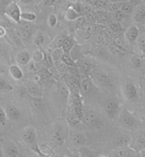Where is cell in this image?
<instances>
[{
	"label": "cell",
	"instance_id": "obj_34",
	"mask_svg": "<svg viewBox=\"0 0 145 157\" xmlns=\"http://www.w3.org/2000/svg\"><path fill=\"white\" fill-rule=\"evenodd\" d=\"M71 4H72L68 0H56V2L54 4V5L57 8L58 11H63L64 13Z\"/></svg>",
	"mask_w": 145,
	"mask_h": 157
},
{
	"label": "cell",
	"instance_id": "obj_55",
	"mask_svg": "<svg viewBox=\"0 0 145 157\" xmlns=\"http://www.w3.org/2000/svg\"><path fill=\"white\" fill-rule=\"evenodd\" d=\"M143 94H144V96H145V88L143 89Z\"/></svg>",
	"mask_w": 145,
	"mask_h": 157
},
{
	"label": "cell",
	"instance_id": "obj_41",
	"mask_svg": "<svg viewBox=\"0 0 145 157\" xmlns=\"http://www.w3.org/2000/svg\"><path fill=\"white\" fill-rule=\"evenodd\" d=\"M86 19L84 16H80L78 19L75 20V27L77 29H83L86 27Z\"/></svg>",
	"mask_w": 145,
	"mask_h": 157
},
{
	"label": "cell",
	"instance_id": "obj_2",
	"mask_svg": "<svg viewBox=\"0 0 145 157\" xmlns=\"http://www.w3.org/2000/svg\"><path fill=\"white\" fill-rule=\"evenodd\" d=\"M90 77L96 86H101L103 88H113L114 86V80L107 72L93 68L90 73Z\"/></svg>",
	"mask_w": 145,
	"mask_h": 157
},
{
	"label": "cell",
	"instance_id": "obj_28",
	"mask_svg": "<svg viewBox=\"0 0 145 157\" xmlns=\"http://www.w3.org/2000/svg\"><path fill=\"white\" fill-rule=\"evenodd\" d=\"M45 57H46V53L42 49H36L32 54V62L37 64H41L44 61Z\"/></svg>",
	"mask_w": 145,
	"mask_h": 157
},
{
	"label": "cell",
	"instance_id": "obj_27",
	"mask_svg": "<svg viewBox=\"0 0 145 157\" xmlns=\"http://www.w3.org/2000/svg\"><path fill=\"white\" fill-rule=\"evenodd\" d=\"M57 92H58L59 97L63 99L65 102H67L69 95H70V91H69V89L67 86V85L64 83L59 82L57 84Z\"/></svg>",
	"mask_w": 145,
	"mask_h": 157
},
{
	"label": "cell",
	"instance_id": "obj_16",
	"mask_svg": "<svg viewBox=\"0 0 145 157\" xmlns=\"http://www.w3.org/2000/svg\"><path fill=\"white\" fill-rule=\"evenodd\" d=\"M4 111H5V114L7 116V120L10 121H16L21 116V111L14 104L6 105L4 108Z\"/></svg>",
	"mask_w": 145,
	"mask_h": 157
},
{
	"label": "cell",
	"instance_id": "obj_1",
	"mask_svg": "<svg viewBox=\"0 0 145 157\" xmlns=\"http://www.w3.org/2000/svg\"><path fill=\"white\" fill-rule=\"evenodd\" d=\"M68 126L63 122L55 123L50 134V145L51 148H57L64 144L68 137Z\"/></svg>",
	"mask_w": 145,
	"mask_h": 157
},
{
	"label": "cell",
	"instance_id": "obj_21",
	"mask_svg": "<svg viewBox=\"0 0 145 157\" xmlns=\"http://www.w3.org/2000/svg\"><path fill=\"white\" fill-rule=\"evenodd\" d=\"M8 71L11 78L16 81L21 80L24 78L23 71L21 70V68L17 64H10L8 67Z\"/></svg>",
	"mask_w": 145,
	"mask_h": 157
},
{
	"label": "cell",
	"instance_id": "obj_6",
	"mask_svg": "<svg viewBox=\"0 0 145 157\" xmlns=\"http://www.w3.org/2000/svg\"><path fill=\"white\" fill-rule=\"evenodd\" d=\"M120 107L121 105L116 98H109L103 102V109L106 113V115L112 121L117 118Z\"/></svg>",
	"mask_w": 145,
	"mask_h": 157
},
{
	"label": "cell",
	"instance_id": "obj_15",
	"mask_svg": "<svg viewBox=\"0 0 145 157\" xmlns=\"http://www.w3.org/2000/svg\"><path fill=\"white\" fill-rule=\"evenodd\" d=\"M139 33H140L139 28H137V25L134 23L132 24L125 32V34H124L125 39L126 40V42H128L129 44L135 43V42H137Z\"/></svg>",
	"mask_w": 145,
	"mask_h": 157
},
{
	"label": "cell",
	"instance_id": "obj_50",
	"mask_svg": "<svg viewBox=\"0 0 145 157\" xmlns=\"http://www.w3.org/2000/svg\"><path fill=\"white\" fill-rule=\"evenodd\" d=\"M111 3H122L124 2L125 0H109Z\"/></svg>",
	"mask_w": 145,
	"mask_h": 157
},
{
	"label": "cell",
	"instance_id": "obj_7",
	"mask_svg": "<svg viewBox=\"0 0 145 157\" xmlns=\"http://www.w3.org/2000/svg\"><path fill=\"white\" fill-rule=\"evenodd\" d=\"M120 91L126 101H134L138 97V90L136 85L131 81H125L120 86Z\"/></svg>",
	"mask_w": 145,
	"mask_h": 157
},
{
	"label": "cell",
	"instance_id": "obj_3",
	"mask_svg": "<svg viewBox=\"0 0 145 157\" xmlns=\"http://www.w3.org/2000/svg\"><path fill=\"white\" fill-rule=\"evenodd\" d=\"M21 137L22 141L27 144V146H28V148L31 149L39 156L40 150H39L38 141H37V132H36L35 127L32 126L24 127L21 131Z\"/></svg>",
	"mask_w": 145,
	"mask_h": 157
},
{
	"label": "cell",
	"instance_id": "obj_13",
	"mask_svg": "<svg viewBox=\"0 0 145 157\" xmlns=\"http://www.w3.org/2000/svg\"><path fill=\"white\" fill-rule=\"evenodd\" d=\"M75 66H76V68H77V70L78 72V75L81 74V75H83V77L90 75L91 70L95 67L93 63L89 60L84 58V57L77 61L75 63Z\"/></svg>",
	"mask_w": 145,
	"mask_h": 157
},
{
	"label": "cell",
	"instance_id": "obj_31",
	"mask_svg": "<svg viewBox=\"0 0 145 157\" xmlns=\"http://www.w3.org/2000/svg\"><path fill=\"white\" fill-rule=\"evenodd\" d=\"M30 98V97H29ZM31 98V103L33 108H35L39 110H44L47 108V102L43 98Z\"/></svg>",
	"mask_w": 145,
	"mask_h": 157
},
{
	"label": "cell",
	"instance_id": "obj_23",
	"mask_svg": "<svg viewBox=\"0 0 145 157\" xmlns=\"http://www.w3.org/2000/svg\"><path fill=\"white\" fill-rule=\"evenodd\" d=\"M136 152L128 148L125 147H118L114 151L113 157H134Z\"/></svg>",
	"mask_w": 145,
	"mask_h": 157
},
{
	"label": "cell",
	"instance_id": "obj_4",
	"mask_svg": "<svg viewBox=\"0 0 145 157\" xmlns=\"http://www.w3.org/2000/svg\"><path fill=\"white\" fill-rule=\"evenodd\" d=\"M119 125L121 126L122 128L126 130H132L136 128L138 124L137 118L135 117L132 112L126 109L125 106L120 107V112L117 116Z\"/></svg>",
	"mask_w": 145,
	"mask_h": 157
},
{
	"label": "cell",
	"instance_id": "obj_39",
	"mask_svg": "<svg viewBox=\"0 0 145 157\" xmlns=\"http://www.w3.org/2000/svg\"><path fill=\"white\" fill-rule=\"evenodd\" d=\"M109 51L114 54V55H121L124 53V49L121 47H120L119 45H117L115 43H111L109 44Z\"/></svg>",
	"mask_w": 145,
	"mask_h": 157
},
{
	"label": "cell",
	"instance_id": "obj_12",
	"mask_svg": "<svg viewBox=\"0 0 145 157\" xmlns=\"http://www.w3.org/2000/svg\"><path fill=\"white\" fill-rule=\"evenodd\" d=\"M2 145L4 157H21L18 147L12 140H3Z\"/></svg>",
	"mask_w": 145,
	"mask_h": 157
},
{
	"label": "cell",
	"instance_id": "obj_49",
	"mask_svg": "<svg viewBox=\"0 0 145 157\" xmlns=\"http://www.w3.org/2000/svg\"><path fill=\"white\" fill-rule=\"evenodd\" d=\"M0 157H4V150H3V145H2V141L0 140Z\"/></svg>",
	"mask_w": 145,
	"mask_h": 157
},
{
	"label": "cell",
	"instance_id": "obj_37",
	"mask_svg": "<svg viewBox=\"0 0 145 157\" xmlns=\"http://www.w3.org/2000/svg\"><path fill=\"white\" fill-rule=\"evenodd\" d=\"M37 19V15L33 12L27 11V12H21V20H23L26 21H29V22H32Z\"/></svg>",
	"mask_w": 145,
	"mask_h": 157
},
{
	"label": "cell",
	"instance_id": "obj_19",
	"mask_svg": "<svg viewBox=\"0 0 145 157\" xmlns=\"http://www.w3.org/2000/svg\"><path fill=\"white\" fill-rule=\"evenodd\" d=\"M0 62L4 64L10 63V47L8 44L0 43Z\"/></svg>",
	"mask_w": 145,
	"mask_h": 157
},
{
	"label": "cell",
	"instance_id": "obj_9",
	"mask_svg": "<svg viewBox=\"0 0 145 157\" xmlns=\"http://www.w3.org/2000/svg\"><path fill=\"white\" fill-rule=\"evenodd\" d=\"M128 147L135 152H140L145 149V132H139L134 134L130 138Z\"/></svg>",
	"mask_w": 145,
	"mask_h": 157
},
{
	"label": "cell",
	"instance_id": "obj_20",
	"mask_svg": "<svg viewBox=\"0 0 145 157\" xmlns=\"http://www.w3.org/2000/svg\"><path fill=\"white\" fill-rule=\"evenodd\" d=\"M132 18L135 22H141L145 20V4H138L132 13Z\"/></svg>",
	"mask_w": 145,
	"mask_h": 157
},
{
	"label": "cell",
	"instance_id": "obj_36",
	"mask_svg": "<svg viewBox=\"0 0 145 157\" xmlns=\"http://www.w3.org/2000/svg\"><path fill=\"white\" fill-rule=\"evenodd\" d=\"M137 44L139 51L143 54H145V31L139 33V36L137 39Z\"/></svg>",
	"mask_w": 145,
	"mask_h": 157
},
{
	"label": "cell",
	"instance_id": "obj_51",
	"mask_svg": "<svg viewBox=\"0 0 145 157\" xmlns=\"http://www.w3.org/2000/svg\"><path fill=\"white\" fill-rule=\"evenodd\" d=\"M69 2H70L71 4H74V3H76V2H78L79 0H68Z\"/></svg>",
	"mask_w": 145,
	"mask_h": 157
},
{
	"label": "cell",
	"instance_id": "obj_52",
	"mask_svg": "<svg viewBox=\"0 0 145 157\" xmlns=\"http://www.w3.org/2000/svg\"><path fill=\"white\" fill-rule=\"evenodd\" d=\"M96 157H109V156H107V155H97Z\"/></svg>",
	"mask_w": 145,
	"mask_h": 157
},
{
	"label": "cell",
	"instance_id": "obj_43",
	"mask_svg": "<svg viewBox=\"0 0 145 157\" xmlns=\"http://www.w3.org/2000/svg\"><path fill=\"white\" fill-rule=\"evenodd\" d=\"M125 14L121 10H117V11L113 12V18L114 21H117L119 22H120L122 20L125 18Z\"/></svg>",
	"mask_w": 145,
	"mask_h": 157
},
{
	"label": "cell",
	"instance_id": "obj_32",
	"mask_svg": "<svg viewBox=\"0 0 145 157\" xmlns=\"http://www.w3.org/2000/svg\"><path fill=\"white\" fill-rule=\"evenodd\" d=\"M75 44H76V43H75L74 39L73 38H70V37H66V39H64V41H63L61 49L63 50L64 53L68 54L72 50V48L74 47Z\"/></svg>",
	"mask_w": 145,
	"mask_h": 157
},
{
	"label": "cell",
	"instance_id": "obj_24",
	"mask_svg": "<svg viewBox=\"0 0 145 157\" xmlns=\"http://www.w3.org/2000/svg\"><path fill=\"white\" fill-rule=\"evenodd\" d=\"M66 37L67 36L65 34H60V35H57L56 37H55L48 44V49L51 51L56 50V49H60L62 47L63 41H64V39H66Z\"/></svg>",
	"mask_w": 145,
	"mask_h": 157
},
{
	"label": "cell",
	"instance_id": "obj_42",
	"mask_svg": "<svg viewBox=\"0 0 145 157\" xmlns=\"http://www.w3.org/2000/svg\"><path fill=\"white\" fill-rule=\"evenodd\" d=\"M7 116L5 114V111H4V108L0 106V125L2 126H5L6 123H7Z\"/></svg>",
	"mask_w": 145,
	"mask_h": 157
},
{
	"label": "cell",
	"instance_id": "obj_53",
	"mask_svg": "<svg viewBox=\"0 0 145 157\" xmlns=\"http://www.w3.org/2000/svg\"><path fill=\"white\" fill-rule=\"evenodd\" d=\"M33 1H34L35 3H40V2H41V1H43V0H33Z\"/></svg>",
	"mask_w": 145,
	"mask_h": 157
},
{
	"label": "cell",
	"instance_id": "obj_17",
	"mask_svg": "<svg viewBox=\"0 0 145 157\" xmlns=\"http://www.w3.org/2000/svg\"><path fill=\"white\" fill-rule=\"evenodd\" d=\"M32 61V54L28 50H21L16 56V62L19 66H26Z\"/></svg>",
	"mask_w": 145,
	"mask_h": 157
},
{
	"label": "cell",
	"instance_id": "obj_26",
	"mask_svg": "<svg viewBox=\"0 0 145 157\" xmlns=\"http://www.w3.org/2000/svg\"><path fill=\"white\" fill-rule=\"evenodd\" d=\"M68 55L70 56V58L72 59V61H74V63H76L77 61L80 60V59H82L84 57V54H83L81 45L76 44L72 48V50L68 53Z\"/></svg>",
	"mask_w": 145,
	"mask_h": 157
},
{
	"label": "cell",
	"instance_id": "obj_18",
	"mask_svg": "<svg viewBox=\"0 0 145 157\" xmlns=\"http://www.w3.org/2000/svg\"><path fill=\"white\" fill-rule=\"evenodd\" d=\"M18 24V33H19L21 39H27L28 36H30L31 33L32 28V24L29 21H20Z\"/></svg>",
	"mask_w": 145,
	"mask_h": 157
},
{
	"label": "cell",
	"instance_id": "obj_11",
	"mask_svg": "<svg viewBox=\"0 0 145 157\" xmlns=\"http://www.w3.org/2000/svg\"><path fill=\"white\" fill-rule=\"evenodd\" d=\"M88 141L87 135L82 132L74 131L70 135V142L72 146L75 149H80L81 147H84Z\"/></svg>",
	"mask_w": 145,
	"mask_h": 157
},
{
	"label": "cell",
	"instance_id": "obj_38",
	"mask_svg": "<svg viewBox=\"0 0 145 157\" xmlns=\"http://www.w3.org/2000/svg\"><path fill=\"white\" fill-rule=\"evenodd\" d=\"M133 5L130 3H126V2H123L121 4L120 10L125 15H132V13L133 11Z\"/></svg>",
	"mask_w": 145,
	"mask_h": 157
},
{
	"label": "cell",
	"instance_id": "obj_14",
	"mask_svg": "<svg viewBox=\"0 0 145 157\" xmlns=\"http://www.w3.org/2000/svg\"><path fill=\"white\" fill-rule=\"evenodd\" d=\"M94 86H96L92 82L90 75L84 76L81 78V79H79V91L82 97L84 95L90 94V92H91Z\"/></svg>",
	"mask_w": 145,
	"mask_h": 157
},
{
	"label": "cell",
	"instance_id": "obj_35",
	"mask_svg": "<svg viewBox=\"0 0 145 157\" xmlns=\"http://www.w3.org/2000/svg\"><path fill=\"white\" fill-rule=\"evenodd\" d=\"M109 28L112 32H114L115 33H120L122 31V25L120 22H119L117 21H111L109 22Z\"/></svg>",
	"mask_w": 145,
	"mask_h": 157
},
{
	"label": "cell",
	"instance_id": "obj_8",
	"mask_svg": "<svg viewBox=\"0 0 145 157\" xmlns=\"http://www.w3.org/2000/svg\"><path fill=\"white\" fill-rule=\"evenodd\" d=\"M21 10L16 2H10L4 9V16L16 23L21 21Z\"/></svg>",
	"mask_w": 145,
	"mask_h": 157
},
{
	"label": "cell",
	"instance_id": "obj_56",
	"mask_svg": "<svg viewBox=\"0 0 145 157\" xmlns=\"http://www.w3.org/2000/svg\"><path fill=\"white\" fill-rule=\"evenodd\" d=\"M41 157H51V156H48V155H45V156H41Z\"/></svg>",
	"mask_w": 145,
	"mask_h": 157
},
{
	"label": "cell",
	"instance_id": "obj_25",
	"mask_svg": "<svg viewBox=\"0 0 145 157\" xmlns=\"http://www.w3.org/2000/svg\"><path fill=\"white\" fill-rule=\"evenodd\" d=\"M47 38L46 34L42 32L41 30H37V31L33 33V35L32 36V43L36 46H42L44 42H45V39Z\"/></svg>",
	"mask_w": 145,
	"mask_h": 157
},
{
	"label": "cell",
	"instance_id": "obj_47",
	"mask_svg": "<svg viewBox=\"0 0 145 157\" xmlns=\"http://www.w3.org/2000/svg\"><path fill=\"white\" fill-rule=\"evenodd\" d=\"M19 2L22 5H29V4H32L34 3L33 0H19Z\"/></svg>",
	"mask_w": 145,
	"mask_h": 157
},
{
	"label": "cell",
	"instance_id": "obj_30",
	"mask_svg": "<svg viewBox=\"0 0 145 157\" xmlns=\"http://www.w3.org/2000/svg\"><path fill=\"white\" fill-rule=\"evenodd\" d=\"M64 17L68 21H74L78 19V17H80V16L78 14V12L75 10L74 8L71 4L70 6L66 10V11L64 12Z\"/></svg>",
	"mask_w": 145,
	"mask_h": 157
},
{
	"label": "cell",
	"instance_id": "obj_40",
	"mask_svg": "<svg viewBox=\"0 0 145 157\" xmlns=\"http://www.w3.org/2000/svg\"><path fill=\"white\" fill-rule=\"evenodd\" d=\"M58 23V19H57V16H55V14H51L48 17V25L49 27L51 28H55L57 26Z\"/></svg>",
	"mask_w": 145,
	"mask_h": 157
},
{
	"label": "cell",
	"instance_id": "obj_45",
	"mask_svg": "<svg viewBox=\"0 0 145 157\" xmlns=\"http://www.w3.org/2000/svg\"><path fill=\"white\" fill-rule=\"evenodd\" d=\"M6 34H7V31H6L5 28L0 25V39H2V38L5 37Z\"/></svg>",
	"mask_w": 145,
	"mask_h": 157
},
{
	"label": "cell",
	"instance_id": "obj_5",
	"mask_svg": "<svg viewBox=\"0 0 145 157\" xmlns=\"http://www.w3.org/2000/svg\"><path fill=\"white\" fill-rule=\"evenodd\" d=\"M82 122L90 128H99L102 125L101 118L98 116L97 113L93 109H86L84 111V115L82 118Z\"/></svg>",
	"mask_w": 145,
	"mask_h": 157
},
{
	"label": "cell",
	"instance_id": "obj_44",
	"mask_svg": "<svg viewBox=\"0 0 145 157\" xmlns=\"http://www.w3.org/2000/svg\"><path fill=\"white\" fill-rule=\"evenodd\" d=\"M131 63H132V65L134 67H139L141 66L142 61L141 59H140V57H138L137 56L134 55L131 57Z\"/></svg>",
	"mask_w": 145,
	"mask_h": 157
},
{
	"label": "cell",
	"instance_id": "obj_10",
	"mask_svg": "<svg viewBox=\"0 0 145 157\" xmlns=\"http://www.w3.org/2000/svg\"><path fill=\"white\" fill-rule=\"evenodd\" d=\"M26 89H27L28 96H29L30 98H43V91H42L41 85L35 79L28 80L26 86Z\"/></svg>",
	"mask_w": 145,
	"mask_h": 157
},
{
	"label": "cell",
	"instance_id": "obj_33",
	"mask_svg": "<svg viewBox=\"0 0 145 157\" xmlns=\"http://www.w3.org/2000/svg\"><path fill=\"white\" fill-rule=\"evenodd\" d=\"M78 157H96L97 154L95 153L92 149L87 148L86 146L81 147L80 149H78Z\"/></svg>",
	"mask_w": 145,
	"mask_h": 157
},
{
	"label": "cell",
	"instance_id": "obj_29",
	"mask_svg": "<svg viewBox=\"0 0 145 157\" xmlns=\"http://www.w3.org/2000/svg\"><path fill=\"white\" fill-rule=\"evenodd\" d=\"M13 86L4 76V73H0V91H11Z\"/></svg>",
	"mask_w": 145,
	"mask_h": 157
},
{
	"label": "cell",
	"instance_id": "obj_48",
	"mask_svg": "<svg viewBox=\"0 0 145 157\" xmlns=\"http://www.w3.org/2000/svg\"><path fill=\"white\" fill-rule=\"evenodd\" d=\"M9 4H10L9 0H0V9H2L4 6L6 7Z\"/></svg>",
	"mask_w": 145,
	"mask_h": 157
},
{
	"label": "cell",
	"instance_id": "obj_46",
	"mask_svg": "<svg viewBox=\"0 0 145 157\" xmlns=\"http://www.w3.org/2000/svg\"><path fill=\"white\" fill-rule=\"evenodd\" d=\"M43 1L44 5L46 6H52L56 2V0H43Z\"/></svg>",
	"mask_w": 145,
	"mask_h": 157
},
{
	"label": "cell",
	"instance_id": "obj_54",
	"mask_svg": "<svg viewBox=\"0 0 145 157\" xmlns=\"http://www.w3.org/2000/svg\"><path fill=\"white\" fill-rule=\"evenodd\" d=\"M64 157H78V155H77V156H75V155H71V156H69V155H66V156Z\"/></svg>",
	"mask_w": 145,
	"mask_h": 157
},
{
	"label": "cell",
	"instance_id": "obj_22",
	"mask_svg": "<svg viewBox=\"0 0 145 157\" xmlns=\"http://www.w3.org/2000/svg\"><path fill=\"white\" fill-rule=\"evenodd\" d=\"M36 78H35V80H37L38 82H39V81L46 82V81H49L50 79L52 78V74L47 67H42V68H39V70L37 71Z\"/></svg>",
	"mask_w": 145,
	"mask_h": 157
}]
</instances>
